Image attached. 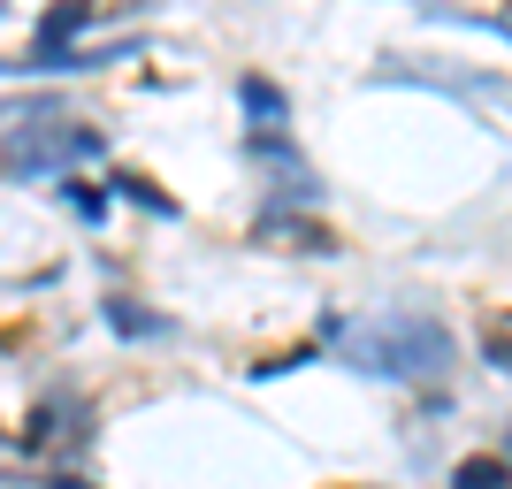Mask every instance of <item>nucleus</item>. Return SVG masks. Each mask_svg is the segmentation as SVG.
Here are the masks:
<instances>
[{"mask_svg":"<svg viewBox=\"0 0 512 489\" xmlns=\"http://www.w3.org/2000/svg\"><path fill=\"white\" fill-rule=\"evenodd\" d=\"M54 489H85V482H69V474H62V482H54Z\"/></svg>","mask_w":512,"mask_h":489,"instance_id":"nucleus-10","label":"nucleus"},{"mask_svg":"<svg viewBox=\"0 0 512 489\" xmlns=\"http://www.w3.org/2000/svg\"><path fill=\"white\" fill-rule=\"evenodd\" d=\"M107 138L92 123H54V115H8V184H46L62 169H85L100 161Z\"/></svg>","mask_w":512,"mask_h":489,"instance_id":"nucleus-2","label":"nucleus"},{"mask_svg":"<svg viewBox=\"0 0 512 489\" xmlns=\"http://www.w3.org/2000/svg\"><path fill=\"white\" fill-rule=\"evenodd\" d=\"M451 489H512V459L505 451H474L451 467Z\"/></svg>","mask_w":512,"mask_h":489,"instance_id":"nucleus-4","label":"nucleus"},{"mask_svg":"<svg viewBox=\"0 0 512 489\" xmlns=\"http://www.w3.org/2000/svg\"><path fill=\"white\" fill-rule=\"evenodd\" d=\"M260 230H291V214H283V207H268V214H260ZM299 237H306V253H337V245H329L321 230H299Z\"/></svg>","mask_w":512,"mask_h":489,"instance_id":"nucleus-9","label":"nucleus"},{"mask_svg":"<svg viewBox=\"0 0 512 489\" xmlns=\"http://www.w3.org/2000/svg\"><path fill=\"white\" fill-rule=\"evenodd\" d=\"M321 337L337 344V360H352L360 375H383V383H444L451 360H459V344L436 314H367V321H344L329 314L321 321Z\"/></svg>","mask_w":512,"mask_h":489,"instance_id":"nucleus-1","label":"nucleus"},{"mask_svg":"<svg viewBox=\"0 0 512 489\" xmlns=\"http://www.w3.org/2000/svg\"><path fill=\"white\" fill-rule=\"evenodd\" d=\"M237 100H245V115H253V130H291V100H283V85L245 77V85H237Z\"/></svg>","mask_w":512,"mask_h":489,"instance_id":"nucleus-3","label":"nucleus"},{"mask_svg":"<svg viewBox=\"0 0 512 489\" xmlns=\"http://www.w3.org/2000/svg\"><path fill=\"white\" fill-rule=\"evenodd\" d=\"M107 321H115L123 337H169V321H161V314H138L130 298H107Z\"/></svg>","mask_w":512,"mask_h":489,"instance_id":"nucleus-5","label":"nucleus"},{"mask_svg":"<svg viewBox=\"0 0 512 489\" xmlns=\"http://www.w3.org/2000/svg\"><path fill=\"white\" fill-rule=\"evenodd\" d=\"M482 360H490L497 375H512V321H490V329H482Z\"/></svg>","mask_w":512,"mask_h":489,"instance_id":"nucleus-8","label":"nucleus"},{"mask_svg":"<svg viewBox=\"0 0 512 489\" xmlns=\"http://www.w3.org/2000/svg\"><path fill=\"white\" fill-rule=\"evenodd\" d=\"M115 184H123V199H130V207H153V214H161V222H176V214H184V207H176L169 192H153L146 176H115Z\"/></svg>","mask_w":512,"mask_h":489,"instance_id":"nucleus-6","label":"nucleus"},{"mask_svg":"<svg viewBox=\"0 0 512 489\" xmlns=\"http://www.w3.org/2000/svg\"><path fill=\"white\" fill-rule=\"evenodd\" d=\"M62 199H69L77 222H107V192H100V184H62Z\"/></svg>","mask_w":512,"mask_h":489,"instance_id":"nucleus-7","label":"nucleus"}]
</instances>
